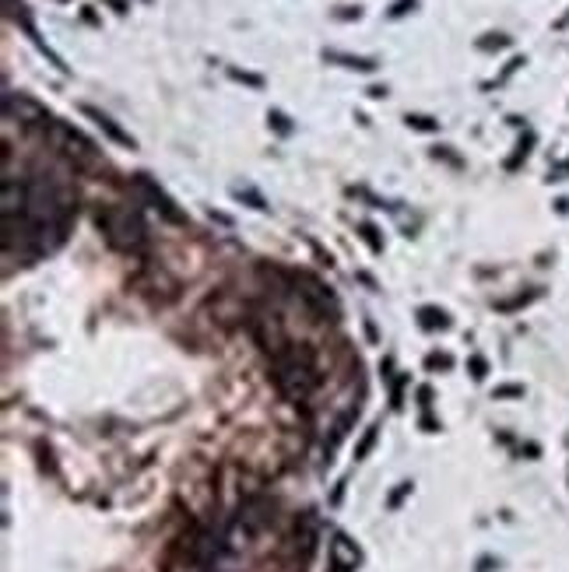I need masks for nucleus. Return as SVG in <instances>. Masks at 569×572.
Here are the masks:
<instances>
[{"label": "nucleus", "instance_id": "1", "mask_svg": "<svg viewBox=\"0 0 569 572\" xmlns=\"http://www.w3.org/2000/svg\"><path fill=\"white\" fill-rule=\"evenodd\" d=\"M271 369L278 390L296 404H303L320 383L317 358H313V351L306 344L296 341H281L278 348H271Z\"/></svg>", "mask_w": 569, "mask_h": 572}, {"label": "nucleus", "instance_id": "2", "mask_svg": "<svg viewBox=\"0 0 569 572\" xmlns=\"http://www.w3.org/2000/svg\"><path fill=\"white\" fill-rule=\"evenodd\" d=\"M95 222H99L102 236L109 239V246H113V250L130 253V257L145 253V246H148V229H145V222H141V215H137L134 208H123V204H109V208H99Z\"/></svg>", "mask_w": 569, "mask_h": 572}, {"label": "nucleus", "instance_id": "3", "mask_svg": "<svg viewBox=\"0 0 569 572\" xmlns=\"http://www.w3.org/2000/svg\"><path fill=\"white\" fill-rule=\"evenodd\" d=\"M46 134H50L53 148L64 151L74 165H95V162H99V151H95V144L88 141L81 130H74L71 123H64V120H57V116H53L50 127H46Z\"/></svg>", "mask_w": 569, "mask_h": 572}, {"label": "nucleus", "instance_id": "4", "mask_svg": "<svg viewBox=\"0 0 569 572\" xmlns=\"http://www.w3.org/2000/svg\"><path fill=\"white\" fill-rule=\"evenodd\" d=\"M134 186H137V194L145 197V201L152 204V208L159 211V215L166 218V222H173V225H187V215H183V211L176 208L173 197H169L166 190H162V186L155 183L152 176H148V172H137V176H134Z\"/></svg>", "mask_w": 569, "mask_h": 572}, {"label": "nucleus", "instance_id": "5", "mask_svg": "<svg viewBox=\"0 0 569 572\" xmlns=\"http://www.w3.org/2000/svg\"><path fill=\"white\" fill-rule=\"evenodd\" d=\"M4 109H8V116H18L22 123H39L43 130L50 127V120H53V116L46 113V109L39 106V102L25 99V95H18V99H15V92L4 95Z\"/></svg>", "mask_w": 569, "mask_h": 572}, {"label": "nucleus", "instance_id": "6", "mask_svg": "<svg viewBox=\"0 0 569 572\" xmlns=\"http://www.w3.org/2000/svg\"><path fill=\"white\" fill-rule=\"evenodd\" d=\"M81 113H85L88 120H95V127H99L102 134L109 137V141H116V144H120V148H130V151L137 148V141H134V137H130L127 130H123L120 123L113 120V116H109V113H102L99 106H88V102H85V106H81Z\"/></svg>", "mask_w": 569, "mask_h": 572}, {"label": "nucleus", "instance_id": "7", "mask_svg": "<svg viewBox=\"0 0 569 572\" xmlns=\"http://www.w3.org/2000/svg\"><path fill=\"white\" fill-rule=\"evenodd\" d=\"M324 60H334V64H341V67H352V71H376L373 57H352V53L324 50Z\"/></svg>", "mask_w": 569, "mask_h": 572}, {"label": "nucleus", "instance_id": "8", "mask_svg": "<svg viewBox=\"0 0 569 572\" xmlns=\"http://www.w3.org/2000/svg\"><path fill=\"white\" fill-rule=\"evenodd\" d=\"M404 123H408V127H415V130H425V134H433V130H440V123L433 120V116H404Z\"/></svg>", "mask_w": 569, "mask_h": 572}, {"label": "nucleus", "instance_id": "9", "mask_svg": "<svg viewBox=\"0 0 569 572\" xmlns=\"http://www.w3.org/2000/svg\"><path fill=\"white\" fill-rule=\"evenodd\" d=\"M422 327H447V313L443 309H422Z\"/></svg>", "mask_w": 569, "mask_h": 572}, {"label": "nucleus", "instance_id": "10", "mask_svg": "<svg viewBox=\"0 0 569 572\" xmlns=\"http://www.w3.org/2000/svg\"><path fill=\"white\" fill-rule=\"evenodd\" d=\"M229 78H232V81H243V85H250V88H264V78H260V74L239 71V67H232V71H229Z\"/></svg>", "mask_w": 569, "mask_h": 572}, {"label": "nucleus", "instance_id": "11", "mask_svg": "<svg viewBox=\"0 0 569 572\" xmlns=\"http://www.w3.org/2000/svg\"><path fill=\"white\" fill-rule=\"evenodd\" d=\"M267 120H271V127L278 130V134H292L289 116H285V113H278V109H274V113H267Z\"/></svg>", "mask_w": 569, "mask_h": 572}, {"label": "nucleus", "instance_id": "12", "mask_svg": "<svg viewBox=\"0 0 569 572\" xmlns=\"http://www.w3.org/2000/svg\"><path fill=\"white\" fill-rule=\"evenodd\" d=\"M359 236L366 239L369 250H373V253H380V250H383V243H380V239H376V229H373V225H359Z\"/></svg>", "mask_w": 569, "mask_h": 572}, {"label": "nucleus", "instance_id": "13", "mask_svg": "<svg viewBox=\"0 0 569 572\" xmlns=\"http://www.w3.org/2000/svg\"><path fill=\"white\" fill-rule=\"evenodd\" d=\"M415 4H418V0H397V4H394V11H390V18H401V15H408V11L415 8Z\"/></svg>", "mask_w": 569, "mask_h": 572}]
</instances>
